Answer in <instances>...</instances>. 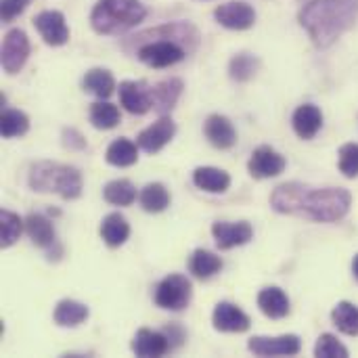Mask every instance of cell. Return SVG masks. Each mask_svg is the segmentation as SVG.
Here are the masks:
<instances>
[{
    "label": "cell",
    "mask_w": 358,
    "mask_h": 358,
    "mask_svg": "<svg viewBox=\"0 0 358 358\" xmlns=\"http://www.w3.org/2000/svg\"><path fill=\"white\" fill-rule=\"evenodd\" d=\"M271 206L279 214L302 216L315 222H336L350 212L352 197L340 187L313 189L302 182H285L273 191Z\"/></svg>",
    "instance_id": "6da1fadb"
},
{
    "label": "cell",
    "mask_w": 358,
    "mask_h": 358,
    "mask_svg": "<svg viewBox=\"0 0 358 358\" xmlns=\"http://www.w3.org/2000/svg\"><path fill=\"white\" fill-rule=\"evenodd\" d=\"M358 19V0H313L300 10V25L319 48L331 46Z\"/></svg>",
    "instance_id": "7a4b0ae2"
},
{
    "label": "cell",
    "mask_w": 358,
    "mask_h": 358,
    "mask_svg": "<svg viewBox=\"0 0 358 358\" xmlns=\"http://www.w3.org/2000/svg\"><path fill=\"white\" fill-rule=\"evenodd\" d=\"M27 182L36 193H57L65 201H73L82 195V174L73 166L38 162L29 168Z\"/></svg>",
    "instance_id": "3957f363"
},
{
    "label": "cell",
    "mask_w": 358,
    "mask_h": 358,
    "mask_svg": "<svg viewBox=\"0 0 358 358\" xmlns=\"http://www.w3.org/2000/svg\"><path fill=\"white\" fill-rule=\"evenodd\" d=\"M145 15L141 0H99L90 13V25L101 36H115L136 27Z\"/></svg>",
    "instance_id": "277c9868"
},
{
    "label": "cell",
    "mask_w": 358,
    "mask_h": 358,
    "mask_svg": "<svg viewBox=\"0 0 358 358\" xmlns=\"http://www.w3.org/2000/svg\"><path fill=\"white\" fill-rule=\"evenodd\" d=\"M191 298H193V285L182 275H168L166 279L157 283L155 294H153L155 306H159L162 310H172V313L185 310L191 304Z\"/></svg>",
    "instance_id": "5b68a950"
},
{
    "label": "cell",
    "mask_w": 358,
    "mask_h": 358,
    "mask_svg": "<svg viewBox=\"0 0 358 358\" xmlns=\"http://www.w3.org/2000/svg\"><path fill=\"white\" fill-rule=\"evenodd\" d=\"M185 55H187L185 48L174 40H153L138 48V59L153 69L172 67V65L180 63L185 59Z\"/></svg>",
    "instance_id": "8992f818"
},
{
    "label": "cell",
    "mask_w": 358,
    "mask_h": 358,
    "mask_svg": "<svg viewBox=\"0 0 358 358\" xmlns=\"http://www.w3.org/2000/svg\"><path fill=\"white\" fill-rule=\"evenodd\" d=\"M29 57V38L23 29L15 27L10 31H6L4 40H2V69L13 76L17 71L23 69L25 61Z\"/></svg>",
    "instance_id": "52a82bcc"
},
{
    "label": "cell",
    "mask_w": 358,
    "mask_h": 358,
    "mask_svg": "<svg viewBox=\"0 0 358 358\" xmlns=\"http://www.w3.org/2000/svg\"><path fill=\"white\" fill-rule=\"evenodd\" d=\"M248 350L254 357H296L302 350V342L294 334L279 336V338L256 336L248 342Z\"/></svg>",
    "instance_id": "ba28073f"
},
{
    "label": "cell",
    "mask_w": 358,
    "mask_h": 358,
    "mask_svg": "<svg viewBox=\"0 0 358 358\" xmlns=\"http://www.w3.org/2000/svg\"><path fill=\"white\" fill-rule=\"evenodd\" d=\"M120 103L122 107L132 115H145L149 109H153L151 103V88L143 80H124L117 86Z\"/></svg>",
    "instance_id": "9c48e42d"
},
{
    "label": "cell",
    "mask_w": 358,
    "mask_h": 358,
    "mask_svg": "<svg viewBox=\"0 0 358 358\" xmlns=\"http://www.w3.org/2000/svg\"><path fill=\"white\" fill-rule=\"evenodd\" d=\"M285 166H287L285 157H283L279 151H275L273 147H268V145L258 147V149L252 153L250 162H248L250 174H252L254 178H260V180H264V178H275V176L283 174Z\"/></svg>",
    "instance_id": "30bf717a"
},
{
    "label": "cell",
    "mask_w": 358,
    "mask_h": 358,
    "mask_svg": "<svg viewBox=\"0 0 358 358\" xmlns=\"http://www.w3.org/2000/svg\"><path fill=\"white\" fill-rule=\"evenodd\" d=\"M214 19L227 27V29H250L254 23H256V10L252 4L243 2V0H237V2H227V4H220L216 10H214Z\"/></svg>",
    "instance_id": "8fae6325"
},
{
    "label": "cell",
    "mask_w": 358,
    "mask_h": 358,
    "mask_svg": "<svg viewBox=\"0 0 358 358\" xmlns=\"http://www.w3.org/2000/svg\"><path fill=\"white\" fill-rule=\"evenodd\" d=\"M174 134H176V124L172 122V117L162 115L157 122H153L149 128H145L138 134L136 145L145 153H159L174 138Z\"/></svg>",
    "instance_id": "7c38bea8"
},
{
    "label": "cell",
    "mask_w": 358,
    "mask_h": 358,
    "mask_svg": "<svg viewBox=\"0 0 358 358\" xmlns=\"http://www.w3.org/2000/svg\"><path fill=\"white\" fill-rule=\"evenodd\" d=\"M34 25L40 31L42 40L50 46H63L69 40V27L65 23L63 13L59 10H42L34 17Z\"/></svg>",
    "instance_id": "4fadbf2b"
},
{
    "label": "cell",
    "mask_w": 358,
    "mask_h": 358,
    "mask_svg": "<svg viewBox=\"0 0 358 358\" xmlns=\"http://www.w3.org/2000/svg\"><path fill=\"white\" fill-rule=\"evenodd\" d=\"M212 235H214L218 250L224 252V250H233V248L250 243L254 237V229L245 220H241V222H214Z\"/></svg>",
    "instance_id": "5bb4252c"
},
{
    "label": "cell",
    "mask_w": 358,
    "mask_h": 358,
    "mask_svg": "<svg viewBox=\"0 0 358 358\" xmlns=\"http://www.w3.org/2000/svg\"><path fill=\"white\" fill-rule=\"evenodd\" d=\"M212 323L216 331L222 334H243L250 329V317L233 302H218L212 315Z\"/></svg>",
    "instance_id": "9a60e30c"
},
{
    "label": "cell",
    "mask_w": 358,
    "mask_h": 358,
    "mask_svg": "<svg viewBox=\"0 0 358 358\" xmlns=\"http://www.w3.org/2000/svg\"><path fill=\"white\" fill-rule=\"evenodd\" d=\"M25 233L36 248L46 250L50 256H52V250L59 248L55 224L44 214H29L25 218Z\"/></svg>",
    "instance_id": "2e32d148"
},
{
    "label": "cell",
    "mask_w": 358,
    "mask_h": 358,
    "mask_svg": "<svg viewBox=\"0 0 358 358\" xmlns=\"http://www.w3.org/2000/svg\"><path fill=\"white\" fill-rule=\"evenodd\" d=\"M172 350L170 340L162 331H151V329H138L134 340H132V352L141 358H159Z\"/></svg>",
    "instance_id": "e0dca14e"
},
{
    "label": "cell",
    "mask_w": 358,
    "mask_h": 358,
    "mask_svg": "<svg viewBox=\"0 0 358 358\" xmlns=\"http://www.w3.org/2000/svg\"><path fill=\"white\" fill-rule=\"evenodd\" d=\"M203 132H206V138L210 141V145H214L216 149H222V151L235 147V143H237V130H235L233 122L220 113H214L206 120Z\"/></svg>",
    "instance_id": "ac0fdd59"
},
{
    "label": "cell",
    "mask_w": 358,
    "mask_h": 358,
    "mask_svg": "<svg viewBox=\"0 0 358 358\" xmlns=\"http://www.w3.org/2000/svg\"><path fill=\"white\" fill-rule=\"evenodd\" d=\"M292 126H294V132L304 138V141H310L319 134V130L323 128V113L317 105L313 103H304L300 105L296 111H294V117H292Z\"/></svg>",
    "instance_id": "d6986e66"
},
{
    "label": "cell",
    "mask_w": 358,
    "mask_h": 358,
    "mask_svg": "<svg viewBox=\"0 0 358 358\" xmlns=\"http://www.w3.org/2000/svg\"><path fill=\"white\" fill-rule=\"evenodd\" d=\"M182 88H185V84H182V80H178V78H170V80H164V82L155 84V86L151 88V103H153V109H155L159 115L170 113V111L176 107L180 94H182Z\"/></svg>",
    "instance_id": "ffe728a7"
},
{
    "label": "cell",
    "mask_w": 358,
    "mask_h": 358,
    "mask_svg": "<svg viewBox=\"0 0 358 358\" xmlns=\"http://www.w3.org/2000/svg\"><path fill=\"white\" fill-rule=\"evenodd\" d=\"M258 308L264 317L279 321L289 315V298L281 287H264L258 294Z\"/></svg>",
    "instance_id": "44dd1931"
},
{
    "label": "cell",
    "mask_w": 358,
    "mask_h": 358,
    "mask_svg": "<svg viewBox=\"0 0 358 358\" xmlns=\"http://www.w3.org/2000/svg\"><path fill=\"white\" fill-rule=\"evenodd\" d=\"M193 185L208 193H227L231 187V176L220 168L201 166L193 172Z\"/></svg>",
    "instance_id": "7402d4cb"
},
{
    "label": "cell",
    "mask_w": 358,
    "mask_h": 358,
    "mask_svg": "<svg viewBox=\"0 0 358 358\" xmlns=\"http://www.w3.org/2000/svg\"><path fill=\"white\" fill-rule=\"evenodd\" d=\"M130 237V224L128 220L120 214H107L101 222V239L109 245V248H120L128 241Z\"/></svg>",
    "instance_id": "603a6c76"
},
{
    "label": "cell",
    "mask_w": 358,
    "mask_h": 358,
    "mask_svg": "<svg viewBox=\"0 0 358 358\" xmlns=\"http://www.w3.org/2000/svg\"><path fill=\"white\" fill-rule=\"evenodd\" d=\"M90 310L86 304L82 302H76V300H61L57 306H55V313H52V321L59 325V327H78L82 325L86 319H88Z\"/></svg>",
    "instance_id": "cb8c5ba5"
},
{
    "label": "cell",
    "mask_w": 358,
    "mask_h": 358,
    "mask_svg": "<svg viewBox=\"0 0 358 358\" xmlns=\"http://www.w3.org/2000/svg\"><path fill=\"white\" fill-rule=\"evenodd\" d=\"M82 86H84L86 92H90V94H94V96H99L103 101H107L113 94V90L117 88L111 71L103 69V67H94L90 71H86V76L82 80Z\"/></svg>",
    "instance_id": "d4e9b609"
},
{
    "label": "cell",
    "mask_w": 358,
    "mask_h": 358,
    "mask_svg": "<svg viewBox=\"0 0 358 358\" xmlns=\"http://www.w3.org/2000/svg\"><path fill=\"white\" fill-rule=\"evenodd\" d=\"M189 271L197 279H212L222 271V258L208 250H195L189 258Z\"/></svg>",
    "instance_id": "484cf974"
},
{
    "label": "cell",
    "mask_w": 358,
    "mask_h": 358,
    "mask_svg": "<svg viewBox=\"0 0 358 358\" xmlns=\"http://www.w3.org/2000/svg\"><path fill=\"white\" fill-rule=\"evenodd\" d=\"M105 159L109 166H115V168H128V166H134L136 159H138V145H134L130 138H115L109 147H107V153H105Z\"/></svg>",
    "instance_id": "4316f807"
},
{
    "label": "cell",
    "mask_w": 358,
    "mask_h": 358,
    "mask_svg": "<svg viewBox=\"0 0 358 358\" xmlns=\"http://www.w3.org/2000/svg\"><path fill=\"white\" fill-rule=\"evenodd\" d=\"M141 208L149 214H159L170 208V191L162 182H149L141 193H138Z\"/></svg>",
    "instance_id": "83f0119b"
},
{
    "label": "cell",
    "mask_w": 358,
    "mask_h": 358,
    "mask_svg": "<svg viewBox=\"0 0 358 358\" xmlns=\"http://www.w3.org/2000/svg\"><path fill=\"white\" fill-rule=\"evenodd\" d=\"M103 197L111 206L126 208V206H132L136 201V187L126 178H117V180H111L105 185Z\"/></svg>",
    "instance_id": "f1b7e54d"
},
{
    "label": "cell",
    "mask_w": 358,
    "mask_h": 358,
    "mask_svg": "<svg viewBox=\"0 0 358 358\" xmlns=\"http://www.w3.org/2000/svg\"><path fill=\"white\" fill-rule=\"evenodd\" d=\"M122 122V115H120V109L109 103V101H96L92 107H90V124L96 128V130H111L115 128L117 124Z\"/></svg>",
    "instance_id": "f546056e"
},
{
    "label": "cell",
    "mask_w": 358,
    "mask_h": 358,
    "mask_svg": "<svg viewBox=\"0 0 358 358\" xmlns=\"http://www.w3.org/2000/svg\"><path fill=\"white\" fill-rule=\"evenodd\" d=\"M23 231H25V220H21L10 210L0 212V248L6 250V248L15 245Z\"/></svg>",
    "instance_id": "4dcf8cb0"
},
{
    "label": "cell",
    "mask_w": 358,
    "mask_h": 358,
    "mask_svg": "<svg viewBox=\"0 0 358 358\" xmlns=\"http://www.w3.org/2000/svg\"><path fill=\"white\" fill-rule=\"evenodd\" d=\"M260 67V61L258 57L250 55V52H239L231 59L229 63V76L235 80V82H250L256 71Z\"/></svg>",
    "instance_id": "1f68e13d"
},
{
    "label": "cell",
    "mask_w": 358,
    "mask_h": 358,
    "mask_svg": "<svg viewBox=\"0 0 358 358\" xmlns=\"http://www.w3.org/2000/svg\"><path fill=\"white\" fill-rule=\"evenodd\" d=\"M29 130V117L19 111V109H6L2 111L0 117V132L2 138H15V136H23Z\"/></svg>",
    "instance_id": "d6a6232c"
},
{
    "label": "cell",
    "mask_w": 358,
    "mask_h": 358,
    "mask_svg": "<svg viewBox=\"0 0 358 358\" xmlns=\"http://www.w3.org/2000/svg\"><path fill=\"white\" fill-rule=\"evenodd\" d=\"M334 325L346 334V336H358V308L352 302H340L331 313Z\"/></svg>",
    "instance_id": "836d02e7"
},
{
    "label": "cell",
    "mask_w": 358,
    "mask_h": 358,
    "mask_svg": "<svg viewBox=\"0 0 358 358\" xmlns=\"http://www.w3.org/2000/svg\"><path fill=\"white\" fill-rule=\"evenodd\" d=\"M315 357L319 358H348V348L331 334H323L315 346Z\"/></svg>",
    "instance_id": "e575fe53"
},
{
    "label": "cell",
    "mask_w": 358,
    "mask_h": 358,
    "mask_svg": "<svg viewBox=\"0 0 358 358\" xmlns=\"http://www.w3.org/2000/svg\"><path fill=\"white\" fill-rule=\"evenodd\" d=\"M340 172L346 178L358 176V143H346L340 149Z\"/></svg>",
    "instance_id": "d590c367"
},
{
    "label": "cell",
    "mask_w": 358,
    "mask_h": 358,
    "mask_svg": "<svg viewBox=\"0 0 358 358\" xmlns=\"http://www.w3.org/2000/svg\"><path fill=\"white\" fill-rule=\"evenodd\" d=\"M31 0H0V15H2V21L8 23L13 21L15 17H19L27 6H29Z\"/></svg>",
    "instance_id": "8d00e7d4"
},
{
    "label": "cell",
    "mask_w": 358,
    "mask_h": 358,
    "mask_svg": "<svg viewBox=\"0 0 358 358\" xmlns=\"http://www.w3.org/2000/svg\"><path fill=\"white\" fill-rule=\"evenodd\" d=\"M63 145L69 147V149H84L86 147V138L78 130L69 128V130H63Z\"/></svg>",
    "instance_id": "74e56055"
},
{
    "label": "cell",
    "mask_w": 358,
    "mask_h": 358,
    "mask_svg": "<svg viewBox=\"0 0 358 358\" xmlns=\"http://www.w3.org/2000/svg\"><path fill=\"white\" fill-rule=\"evenodd\" d=\"M164 334L168 336V340H170V346H172V348L180 346V344H182V340H185V331H182L180 327H176V325H170Z\"/></svg>",
    "instance_id": "f35d334b"
},
{
    "label": "cell",
    "mask_w": 358,
    "mask_h": 358,
    "mask_svg": "<svg viewBox=\"0 0 358 358\" xmlns=\"http://www.w3.org/2000/svg\"><path fill=\"white\" fill-rule=\"evenodd\" d=\"M352 273H355V277L358 279V254L355 256V260H352Z\"/></svg>",
    "instance_id": "ab89813d"
}]
</instances>
